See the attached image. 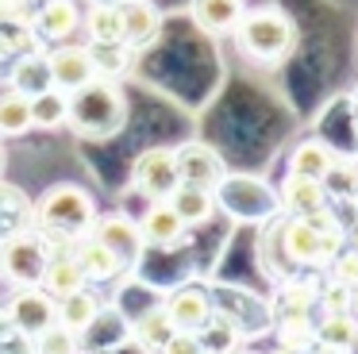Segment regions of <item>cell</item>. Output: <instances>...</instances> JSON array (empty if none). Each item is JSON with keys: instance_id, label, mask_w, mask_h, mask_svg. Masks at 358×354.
I'll return each instance as SVG.
<instances>
[{"instance_id": "6da1fadb", "label": "cell", "mask_w": 358, "mask_h": 354, "mask_svg": "<svg viewBox=\"0 0 358 354\" xmlns=\"http://www.w3.org/2000/svg\"><path fill=\"white\" fill-rule=\"evenodd\" d=\"M31 220L39 227V235L47 239L50 254L73 250V243L93 227L96 204L89 197V189L66 181V185H55V189L43 192L39 204H31Z\"/></svg>"}, {"instance_id": "7a4b0ae2", "label": "cell", "mask_w": 358, "mask_h": 354, "mask_svg": "<svg viewBox=\"0 0 358 354\" xmlns=\"http://www.w3.org/2000/svg\"><path fill=\"white\" fill-rule=\"evenodd\" d=\"M235 43L258 66H281L301 43L296 20L285 8H247L235 23Z\"/></svg>"}, {"instance_id": "3957f363", "label": "cell", "mask_w": 358, "mask_h": 354, "mask_svg": "<svg viewBox=\"0 0 358 354\" xmlns=\"http://www.w3.org/2000/svg\"><path fill=\"white\" fill-rule=\"evenodd\" d=\"M127 123V97L112 77H93L70 92V112H66V127L81 139H112L124 131Z\"/></svg>"}, {"instance_id": "277c9868", "label": "cell", "mask_w": 358, "mask_h": 354, "mask_svg": "<svg viewBox=\"0 0 358 354\" xmlns=\"http://www.w3.org/2000/svg\"><path fill=\"white\" fill-rule=\"evenodd\" d=\"M278 246L289 266H327L343 250V227L316 231L304 215H289L278 223Z\"/></svg>"}, {"instance_id": "5b68a950", "label": "cell", "mask_w": 358, "mask_h": 354, "mask_svg": "<svg viewBox=\"0 0 358 354\" xmlns=\"http://www.w3.org/2000/svg\"><path fill=\"white\" fill-rule=\"evenodd\" d=\"M50 258V246L47 239L35 231H8V235H0V281L8 285H39L43 277V266Z\"/></svg>"}, {"instance_id": "8992f818", "label": "cell", "mask_w": 358, "mask_h": 354, "mask_svg": "<svg viewBox=\"0 0 358 354\" xmlns=\"http://www.w3.org/2000/svg\"><path fill=\"white\" fill-rule=\"evenodd\" d=\"M181 185L178 177V158H173V146H147V150L135 154L131 162V189L139 192L147 204L155 200H170V192Z\"/></svg>"}, {"instance_id": "52a82bcc", "label": "cell", "mask_w": 358, "mask_h": 354, "mask_svg": "<svg viewBox=\"0 0 358 354\" xmlns=\"http://www.w3.org/2000/svg\"><path fill=\"white\" fill-rule=\"evenodd\" d=\"M4 316H8L12 331H16L20 339H31L35 331H43L47 323H55L58 300L50 297L43 285H20V289L8 297V304H4Z\"/></svg>"}, {"instance_id": "ba28073f", "label": "cell", "mask_w": 358, "mask_h": 354, "mask_svg": "<svg viewBox=\"0 0 358 354\" xmlns=\"http://www.w3.org/2000/svg\"><path fill=\"white\" fill-rule=\"evenodd\" d=\"M173 158H178L181 185H193V189L216 192L227 177V162L220 158V150L208 143H181L178 150H173Z\"/></svg>"}, {"instance_id": "9c48e42d", "label": "cell", "mask_w": 358, "mask_h": 354, "mask_svg": "<svg viewBox=\"0 0 358 354\" xmlns=\"http://www.w3.org/2000/svg\"><path fill=\"white\" fill-rule=\"evenodd\" d=\"M47 69H50V85L62 92H78L81 85H89L96 73V62L89 43H55V50H47Z\"/></svg>"}, {"instance_id": "30bf717a", "label": "cell", "mask_w": 358, "mask_h": 354, "mask_svg": "<svg viewBox=\"0 0 358 354\" xmlns=\"http://www.w3.org/2000/svg\"><path fill=\"white\" fill-rule=\"evenodd\" d=\"M89 235H96L104 246H112V250L124 258V266L127 269H135L139 266V258H143V235H139V223L131 220V215H124V212H112V215H96L93 220V227H89Z\"/></svg>"}, {"instance_id": "8fae6325", "label": "cell", "mask_w": 358, "mask_h": 354, "mask_svg": "<svg viewBox=\"0 0 358 354\" xmlns=\"http://www.w3.org/2000/svg\"><path fill=\"white\" fill-rule=\"evenodd\" d=\"M27 20L43 43H70L81 31V8L78 0H39V8Z\"/></svg>"}, {"instance_id": "7c38bea8", "label": "cell", "mask_w": 358, "mask_h": 354, "mask_svg": "<svg viewBox=\"0 0 358 354\" xmlns=\"http://www.w3.org/2000/svg\"><path fill=\"white\" fill-rule=\"evenodd\" d=\"M162 308L178 331H204L212 323V316H216V300L201 285H181V289H173Z\"/></svg>"}, {"instance_id": "4fadbf2b", "label": "cell", "mask_w": 358, "mask_h": 354, "mask_svg": "<svg viewBox=\"0 0 358 354\" xmlns=\"http://www.w3.org/2000/svg\"><path fill=\"white\" fill-rule=\"evenodd\" d=\"M73 258H78V266H81L89 285H108V281H120L127 274L124 258L112 246H104L96 235H89V231L73 243Z\"/></svg>"}, {"instance_id": "5bb4252c", "label": "cell", "mask_w": 358, "mask_h": 354, "mask_svg": "<svg viewBox=\"0 0 358 354\" xmlns=\"http://www.w3.org/2000/svg\"><path fill=\"white\" fill-rule=\"evenodd\" d=\"M120 23H124V43L131 50H143L162 31V12L150 0H127V4H120Z\"/></svg>"}, {"instance_id": "9a60e30c", "label": "cell", "mask_w": 358, "mask_h": 354, "mask_svg": "<svg viewBox=\"0 0 358 354\" xmlns=\"http://www.w3.org/2000/svg\"><path fill=\"white\" fill-rule=\"evenodd\" d=\"M185 223L178 220V212L170 208V200H155L139 220V235L147 246H178L185 239Z\"/></svg>"}, {"instance_id": "2e32d148", "label": "cell", "mask_w": 358, "mask_h": 354, "mask_svg": "<svg viewBox=\"0 0 358 354\" xmlns=\"http://www.w3.org/2000/svg\"><path fill=\"white\" fill-rule=\"evenodd\" d=\"M247 0H189V15L204 35H231Z\"/></svg>"}, {"instance_id": "e0dca14e", "label": "cell", "mask_w": 358, "mask_h": 354, "mask_svg": "<svg viewBox=\"0 0 358 354\" xmlns=\"http://www.w3.org/2000/svg\"><path fill=\"white\" fill-rule=\"evenodd\" d=\"M39 285H43V289H47L55 300H62V297H70V292L85 289L89 281H85V274H81V266H78V258H73V250H58V254H50V258H47Z\"/></svg>"}, {"instance_id": "ac0fdd59", "label": "cell", "mask_w": 358, "mask_h": 354, "mask_svg": "<svg viewBox=\"0 0 358 354\" xmlns=\"http://www.w3.org/2000/svg\"><path fill=\"white\" fill-rule=\"evenodd\" d=\"M81 31L89 35V46L124 43V23H120V4H101V0H89V8L81 12Z\"/></svg>"}, {"instance_id": "d6986e66", "label": "cell", "mask_w": 358, "mask_h": 354, "mask_svg": "<svg viewBox=\"0 0 358 354\" xmlns=\"http://www.w3.org/2000/svg\"><path fill=\"white\" fill-rule=\"evenodd\" d=\"M170 208L178 212V220L185 223V227H204V223L216 215V192L208 189H193V185H178V189L170 192Z\"/></svg>"}, {"instance_id": "ffe728a7", "label": "cell", "mask_w": 358, "mask_h": 354, "mask_svg": "<svg viewBox=\"0 0 358 354\" xmlns=\"http://www.w3.org/2000/svg\"><path fill=\"white\" fill-rule=\"evenodd\" d=\"M8 89L35 97V92L50 89V69H47V54L43 50H27L20 58H12L8 66Z\"/></svg>"}, {"instance_id": "44dd1931", "label": "cell", "mask_w": 358, "mask_h": 354, "mask_svg": "<svg viewBox=\"0 0 358 354\" xmlns=\"http://www.w3.org/2000/svg\"><path fill=\"white\" fill-rule=\"evenodd\" d=\"M324 204H327V197H324V185L316 177L289 174L281 181V208H285V215H308Z\"/></svg>"}, {"instance_id": "7402d4cb", "label": "cell", "mask_w": 358, "mask_h": 354, "mask_svg": "<svg viewBox=\"0 0 358 354\" xmlns=\"http://www.w3.org/2000/svg\"><path fill=\"white\" fill-rule=\"evenodd\" d=\"M273 320H301V316H316V285L312 281H285L273 292L270 304Z\"/></svg>"}, {"instance_id": "603a6c76", "label": "cell", "mask_w": 358, "mask_h": 354, "mask_svg": "<svg viewBox=\"0 0 358 354\" xmlns=\"http://www.w3.org/2000/svg\"><path fill=\"white\" fill-rule=\"evenodd\" d=\"M355 335H358V320L350 312H343V316L324 312L316 320V351H324V354H350Z\"/></svg>"}, {"instance_id": "cb8c5ba5", "label": "cell", "mask_w": 358, "mask_h": 354, "mask_svg": "<svg viewBox=\"0 0 358 354\" xmlns=\"http://www.w3.org/2000/svg\"><path fill=\"white\" fill-rule=\"evenodd\" d=\"M96 316H101V300H96L93 292H89V285H85V289H78V292H70V297L58 300V316H55V320L62 323V327L85 335V331L96 323Z\"/></svg>"}, {"instance_id": "d4e9b609", "label": "cell", "mask_w": 358, "mask_h": 354, "mask_svg": "<svg viewBox=\"0 0 358 354\" xmlns=\"http://www.w3.org/2000/svg\"><path fill=\"white\" fill-rule=\"evenodd\" d=\"M173 320L166 316V308L162 304H155V308H147V312L135 320V327H131V339H135V346H143V351H150V354H158L166 346V339L173 335Z\"/></svg>"}, {"instance_id": "484cf974", "label": "cell", "mask_w": 358, "mask_h": 354, "mask_svg": "<svg viewBox=\"0 0 358 354\" xmlns=\"http://www.w3.org/2000/svg\"><path fill=\"white\" fill-rule=\"evenodd\" d=\"M27 131H35L31 97H24V92H16V89H4L0 92V139H20V135H27Z\"/></svg>"}, {"instance_id": "4316f807", "label": "cell", "mask_w": 358, "mask_h": 354, "mask_svg": "<svg viewBox=\"0 0 358 354\" xmlns=\"http://www.w3.org/2000/svg\"><path fill=\"white\" fill-rule=\"evenodd\" d=\"M331 162H335V150L324 143V139H304V143H296L293 154H289V174L316 177V181H320Z\"/></svg>"}, {"instance_id": "83f0119b", "label": "cell", "mask_w": 358, "mask_h": 354, "mask_svg": "<svg viewBox=\"0 0 358 354\" xmlns=\"http://www.w3.org/2000/svg\"><path fill=\"white\" fill-rule=\"evenodd\" d=\"M66 112H70V92L55 89V85L31 97V123H35L39 131H58V127H66Z\"/></svg>"}, {"instance_id": "f1b7e54d", "label": "cell", "mask_w": 358, "mask_h": 354, "mask_svg": "<svg viewBox=\"0 0 358 354\" xmlns=\"http://www.w3.org/2000/svg\"><path fill=\"white\" fill-rule=\"evenodd\" d=\"M320 185H324L327 200H355V192H358V162L335 154V162L327 166V174L320 177Z\"/></svg>"}, {"instance_id": "f546056e", "label": "cell", "mask_w": 358, "mask_h": 354, "mask_svg": "<svg viewBox=\"0 0 358 354\" xmlns=\"http://www.w3.org/2000/svg\"><path fill=\"white\" fill-rule=\"evenodd\" d=\"M31 354H81V335L70 327H62V323H47L43 331H35L31 339Z\"/></svg>"}, {"instance_id": "4dcf8cb0", "label": "cell", "mask_w": 358, "mask_h": 354, "mask_svg": "<svg viewBox=\"0 0 358 354\" xmlns=\"http://www.w3.org/2000/svg\"><path fill=\"white\" fill-rule=\"evenodd\" d=\"M278 346L281 351H316V320H278Z\"/></svg>"}, {"instance_id": "1f68e13d", "label": "cell", "mask_w": 358, "mask_h": 354, "mask_svg": "<svg viewBox=\"0 0 358 354\" xmlns=\"http://www.w3.org/2000/svg\"><path fill=\"white\" fill-rule=\"evenodd\" d=\"M350 300H355V289H347V285L335 281V277L316 292V308H320V312H327V316H343V312H350Z\"/></svg>"}, {"instance_id": "d6a6232c", "label": "cell", "mask_w": 358, "mask_h": 354, "mask_svg": "<svg viewBox=\"0 0 358 354\" xmlns=\"http://www.w3.org/2000/svg\"><path fill=\"white\" fill-rule=\"evenodd\" d=\"M327 266H331L335 281H343L347 289H358V246H343Z\"/></svg>"}, {"instance_id": "836d02e7", "label": "cell", "mask_w": 358, "mask_h": 354, "mask_svg": "<svg viewBox=\"0 0 358 354\" xmlns=\"http://www.w3.org/2000/svg\"><path fill=\"white\" fill-rule=\"evenodd\" d=\"M158 354H208V351H204L201 331H173Z\"/></svg>"}, {"instance_id": "e575fe53", "label": "cell", "mask_w": 358, "mask_h": 354, "mask_svg": "<svg viewBox=\"0 0 358 354\" xmlns=\"http://www.w3.org/2000/svg\"><path fill=\"white\" fill-rule=\"evenodd\" d=\"M4 335H16V331H12L8 316H4V304H0V339H4Z\"/></svg>"}, {"instance_id": "d590c367", "label": "cell", "mask_w": 358, "mask_h": 354, "mask_svg": "<svg viewBox=\"0 0 358 354\" xmlns=\"http://www.w3.org/2000/svg\"><path fill=\"white\" fill-rule=\"evenodd\" d=\"M273 354H324V351H281V346H278Z\"/></svg>"}, {"instance_id": "8d00e7d4", "label": "cell", "mask_w": 358, "mask_h": 354, "mask_svg": "<svg viewBox=\"0 0 358 354\" xmlns=\"http://www.w3.org/2000/svg\"><path fill=\"white\" fill-rule=\"evenodd\" d=\"M350 316L358 320V289H355V300H350Z\"/></svg>"}, {"instance_id": "74e56055", "label": "cell", "mask_w": 358, "mask_h": 354, "mask_svg": "<svg viewBox=\"0 0 358 354\" xmlns=\"http://www.w3.org/2000/svg\"><path fill=\"white\" fill-rule=\"evenodd\" d=\"M101 4H127V0H101Z\"/></svg>"}, {"instance_id": "f35d334b", "label": "cell", "mask_w": 358, "mask_h": 354, "mask_svg": "<svg viewBox=\"0 0 358 354\" xmlns=\"http://www.w3.org/2000/svg\"><path fill=\"white\" fill-rule=\"evenodd\" d=\"M350 354H358V335H355V346H350Z\"/></svg>"}, {"instance_id": "ab89813d", "label": "cell", "mask_w": 358, "mask_h": 354, "mask_svg": "<svg viewBox=\"0 0 358 354\" xmlns=\"http://www.w3.org/2000/svg\"><path fill=\"white\" fill-rule=\"evenodd\" d=\"M355 215H358V192H355Z\"/></svg>"}, {"instance_id": "60d3db41", "label": "cell", "mask_w": 358, "mask_h": 354, "mask_svg": "<svg viewBox=\"0 0 358 354\" xmlns=\"http://www.w3.org/2000/svg\"><path fill=\"white\" fill-rule=\"evenodd\" d=\"M0 166H4V150H0Z\"/></svg>"}, {"instance_id": "b9f144b4", "label": "cell", "mask_w": 358, "mask_h": 354, "mask_svg": "<svg viewBox=\"0 0 358 354\" xmlns=\"http://www.w3.org/2000/svg\"><path fill=\"white\" fill-rule=\"evenodd\" d=\"M239 354H247V351H239Z\"/></svg>"}]
</instances>
